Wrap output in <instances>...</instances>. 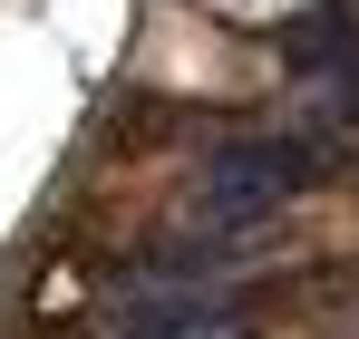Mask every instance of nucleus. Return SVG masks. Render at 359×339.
<instances>
[{
	"label": "nucleus",
	"mask_w": 359,
	"mask_h": 339,
	"mask_svg": "<svg viewBox=\"0 0 359 339\" xmlns=\"http://www.w3.org/2000/svg\"><path fill=\"white\" fill-rule=\"evenodd\" d=\"M320 165H330V146H311V136H233L194 174V214L204 223H262L301 184H320Z\"/></svg>",
	"instance_id": "f257e3e1"
}]
</instances>
